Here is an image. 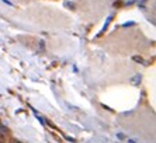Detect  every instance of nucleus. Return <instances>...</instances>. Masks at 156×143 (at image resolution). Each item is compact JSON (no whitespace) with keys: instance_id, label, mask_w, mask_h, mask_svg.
<instances>
[{"instance_id":"2","label":"nucleus","mask_w":156,"mask_h":143,"mask_svg":"<svg viewBox=\"0 0 156 143\" xmlns=\"http://www.w3.org/2000/svg\"><path fill=\"white\" fill-rule=\"evenodd\" d=\"M132 59L135 60V62H139V63H145V60H143L142 58H139V56H134Z\"/></svg>"},{"instance_id":"4","label":"nucleus","mask_w":156,"mask_h":143,"mask_svg":"<svg viewBox=\"0 0 156 143\" xmlns=\"http://www.w3.org/2000/svg\"><path fill=\"white\" fill-rule=\"evenodd\" d=\"M14 143H21V142H14Z\"/></svg>"},{"instance_id":"3","label":"nucleus","mask_w":156,"mask_h":143,"mask_svg":"<svg viewBox=\"0 0 156 143\" xmlns=\"http://www.w3.org/2000/svg\"><path fill=\"white\" fill-rule=\"evenodd\" d=\"M3 142V135H0V143Z\"/></svg>"},{"instance_id":"1","label":"nucleus","mask_w":156,"mask_h":143,"mask_svg":"<svg viewBox=\"0 0 156 143\" xmlns=\"http://www.w3.org/2000/svg\"><path fill=\"white\" fill-rule=\"evenodd\" d=\"M6 133H7V128L6 126H3V125H0V135H6Z\"/></svg>"}]
</instances>
